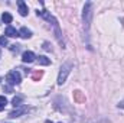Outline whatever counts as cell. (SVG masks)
Returning <instances> with one entry per match:
<instances>
[{
	"mask_svg": "<svg viewBox=\"0 0 124 123\" xmlns=\"http://www.w3.org/2000/svg\"><path fill=\"white\" fill-rule=\"evenodd\" d=\"M71 68H72V64L71 62H65L63 65L61 67V71H59V75H58V84L62 86L68 77V74L71 72Z\"/></svg>",
	"mask_w": 124,
	"mask_h": 123,
	"instance_id": "1",
	"label": "cell"
},
{
	"mask_svg": "<svg viewBox=\"0 0 124 123\" xmlns=\"http://www.w3.org/2000/svg\"><path fill=\"white\" fill-rule=\"evenodd\" d=\"M6 81L9 84H12V86L19 84L20 83V74H19V71H10L7 74V77H6Z\"/></svg>",
	"mask_w": 124,
	"mask_h": 123,
	"instance_id": "2",
	"label": "cell"
},
{
	"mask_svg": "<svg viewBox=\"0 0 124 123\" xmlns=\"http://www.w3.org/2000/svg\"><path fill=\"white\" fill-rule=\"evenodd\" d=\"M35 54L32 52V51H26V52H23V55H22V61L23 62H33L35 61Z\"/></svg>",
	"mask_w": 124,
	"mask_h": 123,
	"instance_id": "3",
	"label": "cell"
},
{
	"mask_svg": "<svg viewBox=\"0 0 124 123\" xmlns=\"http://www.w3.org/2000/svg\"><path fill=\"white\" fill-rule=\"evenodd\" d=\"M17 7H19V13H20L22 16H26V15H28V6H26L25 1L19 0V1H17Z\"/></svg>",
	"mask_w": 124,
	"mask_h": 123,
	"instance_id": "4",
	"label": "cell"
},
{
	"mask_svg": "<svg viewBox=\"0 0 124 123\" xmlns=\"http://www.w3.org/2000/svg\"><path fill=\"white\" fill-rule=\"evenodd\" d=\"M6 35H7L9 38H16V36H19V32L16 31L13 26H7V28H6Z\"/></svg>",
	"mask_w": 124,
	"mask_h": 123,
	"instance_id": "5",
	"label": "cell"
},
{
	"mask_svg": "<svg viewBox=\"0 0 124 123\" xmlns=\"http://www.w3.org/2000/svg\"><path fill=\"white\" fill-rule=\"evenodd\" d=\"M19 36H22V38L28 39V38H31V36H32V32L29 31L28 28H22V29L19 31Z\"/></svg>",
	"mask_w": 124,
	"mask_h": 123,
	"instance_id": "6",
	"label": "cell"
},
{
	"mask_svg": "<svg viewBox=\"0 0 124 123\" xmlns=\"http://www.w3.org/2000/svg\"><path fill=\"white\" fill-rule=\"evenodd\" d=\"M1 20H3V23H10V22L13 20V18H12V15H10V13L4 12V13L1 15Z\"/></svg>",
	"mask_w": 124,
	"mask_h": 123,
	"instance_id": "7",
	"label": "cell"
},
{
	"mask_svg": "<svg viewBox=\"0 0 124 123\" xmlns=\"http://www.w3.org/2000/svg\"><path fill=\"white\" fill-rule=\"evenodd\" d=\"M38 64H40V65H49L51 60L46 58V57H43V55H40V57H38Z\"/></svg>",
	"mask_w": 124,
	"mask_h": 123,
	"instance_id": "8",
	"label": "cell"
},
{
	"mask_svg": "<svg viewBox=\"0 0 124 123\" xmlns=\"http://www.w3.org/2000/svg\"><path fill=\"white\" fill-rule=\"evenodd\" d=\"M25 112H26V109H25V107H22V109H17V110L12 112L9 116H10V117H17V116H20V114H22V113H25Z\"/></svg>",
	"mask_w": 124,
	"mask_h": 123,
	"instance_id": "9",
	"label": "cell"
},
{
	"mask_svg": "<svg viewBox=\"0 0 124 123\" xmlns=\"http://www.w3.org/2000/svg\"><path fill=\"white\" fill-rule=\"evenodd\" d=\"M6 104H7L6 97H4V96H0V110H1V109H4V107H6Z\"/></svg>",
	"mask_w": 124,
	"mask_h": 123,
	"instance_id": "10",
	"label": "cell"
},
{
	"mask_svg": "<svg viewBox=\"0 0 124 123\" xmlns=\"http://www.w3.org/2000/svg\"><path fill=\"white\" fill-rule=\"evenodd\" d=\"M20 101H22V97H15L13 98V106H20Z\"/></svg>",
	"mask_w": 124,
	"mask_h": 123,
	"instance_id": "11",
	"label": "cell"
},
{
	"mask_svg": "<svg viewBox=\"0 0 124 123\" xmlns=\"http://www.w3.org/2000/svg\"><path fill=\"white\" fill-rule=\"evenodd\" d=\"M0 45L1 46H6L7 45V38L6 36H0Z\"/></svg>",
	"mask_w": 124,
	"mask_h": 123,
	"instance_id": "12",
	"label": "cell"
},
{
	"mask_svg": "<svg viewBox=\"0 0 124 123\" xmlns=\"http://www.w3.org/2000/svg\"><path fill=\"white\" fill-rule=\"evenodd\" d=\"M0 55H1V52H0Z\"/></svg>",
	"mask_w": 124,
	"mask_h": 123,
	"instance_id": "13",
	"label": "cell"
}]
</instances>
